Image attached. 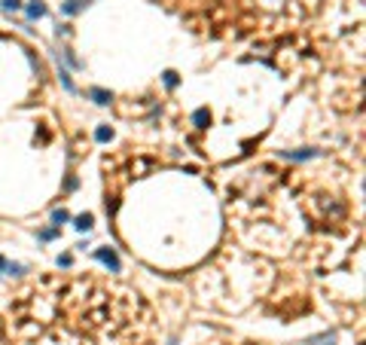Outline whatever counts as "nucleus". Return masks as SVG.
<instances>
[{
  "label": "nucleus",
  "instance_id": "obj_9",
  "mask_svg": "<svg viewBox=\"0 0 366 345\" xmlns=\"http://www.w3.org/2000/svg\"><path fill=\"white\" fill-rule=\"evenodd\" d=\"M67 220H71V214H67L64 208H55V211H52V223H55V226H61V223H67Z\"/></svg>",
  "mask_w": 366,
  "mask_h": 345
},
{
  "label": "nucleus",
  "instance_id": "obj_12",
  "mask_svg": "<svg viewBox=\"0 0 366 345\" xmlns=\"http://www.w3.org/2000/svg\"><path fill=\"white\" fill-rule=\"evenodd\" d=\"M61 86H64L67 92H76V89H73V79H71V74H67V71H61Z\"/></svg>",
  "mask_w": 366,
  "mask_h": 345
},
{
  "label": "nucleus",
  "instance_id": "obj_2",
  "mask_svg": "<svg viewBox=\"0 0 366 345\" xmlns=\"http://www.w3.org/2000/svg\"><path fill=\"white\" fill-rule=\"evenodd\" d=\"M317 156V150H281V159H293V162H299V159H311Z\"/></svg>",
  "mask_w": 366,
  "mask_h": 345
},
{
  "label": "nucleus",
  "instance_id": "obj_4",
  "mask_svg": "<svg viewBox=\"0 0 366 345\" xmlns=\"http://www.w3.org/2000/svg\"><path fill=\"white\" fill-rule=\"evenodd\" d=\"M89 98L95 101V104H110V92H107V89H98V86L89 89Z\"/></svg>",
  "mask_w": 366,
  "mask_h": 345
},
{
  "label": "nucleus",
  "instance_id": "obj_8",
  "mask_svg": "<svg viewBox=\"0 0 366 345\" xmlns=\"http://www.w3.org/2000/svg\"><path fill=\"white\" fill-rule=\"evenodd\" d=\"M28 16H31V19H43V16H46V6L40 3V0H34V3L28 6Z\"/></svg>",
  "mask_w": 366,
  "mask_h": 345
},
{
  "label": "nucleus",
  "instance_id": "obj_5",
  "mask_svg": "<svg viewBox=\"0 0 366 345\" xmlns=\"http://www.w3.org/2000/svg\"><path fill=\"white\" fill-rule=\"evenodd\" d=\"M83 6H86V0H64V3H61V13H64V16H76Z\"/></svg>",
  "mask_w": 366,
  "mask_h": 345
},
{
  "label": "nucleus",
  "instance_id": "obj_6",
  "mask_svg": "<svg viewBox=\"0 0 366 345\" xmlns=\"http://www.w3.org/2000/svg\"><path fill=\"white\" fill-rule=\"evenodd\" d=\"M192 122H196L199 129H204V125L211 122V113H208V107H199L196 113H192Z\"/></svg>",
  "mask_w": 366,
  "mask_h": 345
},
{
  "label": "nucleus",
  "instance_id": "obj_10",
  "mask_svg": "<svg viewBox=\"0 0 366 345\" xmlns=\"http://www.w3.org/2000/svg\"><path fill=\"white\" fill-rule=\"evenodd\" d=\"M162 83H165V86H168V89H174V86H177V83H180V77H177V74H174V71H165V74H162Z\"/></svg>",
  "mask_w": 366,
  "mask_h": 345
},
{
  "label": "nucleus",
  "instance_id": "obj_14",
  "mask_svg": "<svg viewBox=\"0 0 366 345\" xmlns=\"http://www.w3.org/2000/svg\"><path fill=\"white\" fill-rule=\"evenodd\" d=\"M21 3H18V0H3V9H9V13H16V9H18Z\"/></svg>",
  "mask_w": 366,
  "mask_h": 345
},
{
  "label": "nucleus",
  "instance_id": "obj_16",
  "mask_svg": "<svg viewBox=\"0 0 366 345\" xmlns=\"http://www.w3.org/2000/svg\"><path fill=\"white\" fill-rule=\"evenodd\" d=\"M3 269H6V260H3V257H0V272H3Z\"/></svg>",
  "mask_w": 366,
  "mask_h": 345
},
{
  "label": "nucleus",
  "instance_id": "obj_17",
  "mask_svg": "<svg viewBox=\"0 0 366 345\" xmlns=\"http://www.w3.org/2000/svg\"><path fill=\"white\" fill-rule=\"evenodd\" d=\"M168 345H177V339H171V342H168Z\"/></svg>",
  "mask_w": 366,
  "mask_h": 345
},
{
  "label": "nucleus",
  "instance_id": "obj_1",
  "mask_svg": "<svg viewBox=\"0 0 366 345\" xmlns=\"http://www.w3.org/2000/svg\"><path fill=\"white\" fill-rule=\"evenodd\" d=\"M95 257L104 263L110 272H119V269H122V263H119V257H116V250H113V248H98V250H95Z\"/></svg>",
  "mask_w": 366,
  "mask_h": 345
},
{
  "label": "nucleus",
  "instance_id": "obj_3",
  "mask_svg": "<svg viewBox=\"0 0 366 345\" xmlns=\"http://www.w3.org/2000/svg\"><path fill=\"white\" fill-rule=\"evenodd\" d=\"M305 345H336V333L329 330V333H320V336H311L305 339Z\"/></svg>",
  "mask_w": 366,
  "mask_h": 345
},
{
  "label": "nucleus",
  "instance_id": "obj_7",
  "mask_svg": "<svg viewBox=\"0 0 366 345\" xmlns=\"http://www.w3.org/2000/svg\"><path fill=\"white\" fill-rule=\"evenodd\" d=\"M92 223H95V220H92V214H79L73 226L79 229V232H89V229H92Z\"/></svg>",
  "mask_w": 366,
  "mask_h": 345
},
{
  "label": "nucleus",
  "instance_id": "obj_11",
  "mask_svg": "<svg viewBox=\"0 0 366 345\" xmlns=\"http://www.w3.org/2000/svg\"><path fill=\"white\" fill-rule=\"evenodd\" d=\"M95 137H98V141H101V144H107V141H110V137H113V132L107 129V125H101V129L95 132Z\"/></svg>",
  "mask_w": 366,
  "mask_h": 345
},
{
  "label": "nucleus",
  "instance_id": "obj_13",
  "mask_svg": "<svg viewBox=\"0 0 366 345\" xmlns=\"http://www.w3.org/2000/svg\"><path fill=\"white\" fill-rule=\"evenodd\" d=\"M6 272H9V275H21V272H25V269H21L18 263H6Z\"/></svg>",
  "mask_w": 366,
  "mask_h": 345
},
{
  "label": "nucleus",
  "instance_id": "obj_15",
  "mask_svg": "<svg viewBox=\"0 0 366 345\" xmlns=\"http://www.w3.org/2000/svg\"><path fill=\"white\" fill-rule=\"evenodd\" d=\"M40 238H46V241L55 238V229H40Z\"/></svg>",
  "mask_w": 366,
  "mask_h": 345
}]
</instances>
